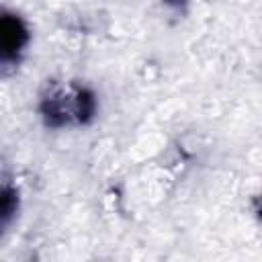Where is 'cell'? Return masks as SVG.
<instances>
[{
  "instance_id": "obj_1",
  "label": "cell",
  "mask_w": 262,
  "mask_h": 262,
  "mask_svg": "<svg viewBox=\"0 0 262 262\" xmlns=\"http://www.w3.org/2000/svg\"><path fill=\"white\" fill-rule=\"evenodd\" d=\"M43 117L47 125L59 127L66 123H88L94 117L96 111V100L94 94L86 88H72L63 90L53 86L47 96H43L41 102Z\"/></svg>"
},
{
  "instance_id": "obj_4",
  "label": "cell",
  "mask_w": 262,
  "mask_h": 262,
  "mask_svg": "<svg viewBox=\"0 0 262 262\" xmlns=\"http://www.w3.org/2000/svg\"><path fill=\"white\" fill-rule=\"evenodd\" d=\"M168 4H172V6H180V4H184L186 0H166Z\"/></svg>"
},
{
  "instance_id": "obj_2",
  "label": "cell",
  "mask_w": 262,
  "mask_h": 262,
  "mask_svg": "<svg viewBox=\"0 0 262 262\" xmlns=\"http://www.w3.org/2000/svg\"><path fill=\"white\" fill-rule=\"evenodd\" d=\"M0 37H2V59L10 61V59L18 57L29 35H27V29L18 16L4 14L2 25H0Z\"/></svg>"
},
{
  "instance_id": "obj_3",
  "label": "cell",
  "mask_w": 262,
  "mask_h": 262,
  "mask_svg": "<svg viewBox=\"0 0 262 262\" xmlns=\"http://www.w3.org/2000/svg\"><path fill=\"white\" fill-rule=\"evenodd\" d=\"M16 209V196L12 192V188H4V196H2V215H4V223L8 221V217L14 213Z\"/></svg>"
}]
</instances>
